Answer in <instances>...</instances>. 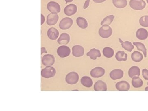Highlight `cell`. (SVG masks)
Returning a JSON list of instances; mask_svg holds the SVG:
<instances>
[{
	"instance_id": "23",
	"label": "cell",
	"mask_w": 148,
	"mask_h": 111,
	"mask_svg": "<svg viewBox=\"0 0 148 111\" xmlns=\"http://www.w3.org/2000/svg\"><path fill=\"white\" fill-rule=\"evenodd\" d=\"M120 42L121 43L122 47L124 48L125 50H127L129 52H131L133 49L134 48V46L132 44V43L129 41L123 42L120 38H119Z\"/></svg>"
},
{
	"instance_id": "40",
	"label": "cell",
	"mask_w": 148,
	"mask_h": 111,
	"mask_svg": "<svg viewBox=\"0 0 148 111\" xmlns=\"http://www.w3.org/2000/svg\"><path fill=\"white\" fill-rule=\"evenodd\" d=\"M147 84H148V82L147 83Z\"/></svg>"
},
{
	"instance_id": "3",
	"label": "cell",
	"mask_w": 148,
	"mask_h": 111,
	"mask_svg": "<svg viewBox=\"0 0 148 111\" xmlns=\"http://www.w3.org/2000/svg\"><path fill=\"white\" fill-rule=\"evenodd\" d=\"M56 74V71L54 68L52 67H47L42 69L41 73V75L43 77L45 78H49L53 77Z\"/></svg>"
},
{
	"instance_id": "39",
	"label": "cell",
	"mask_w": 148,
	"mask_h": 111,
	"mask_svg": "<svg viewBox=\"0 0 148 111\" xmlns=\"http://www.w3.org/2000/svg\"><path fill=\"white\" fill-rule=\"evenodd\" d=\"M146 1H147V2L148 3V0H146Z\"/></svg>"
},
{
	"instance_id": "22",
	"label": "cell",
	"mask_w": 148,
	"mask_h": 111,
	"mask_svg": "<svg viewBox=\"0 0 148 111\" xmlns=\"http://www.w3.org/2000/svg\"><path fill=\"white\" fill-rule=\"evenodd\" d=\"M81 82L83 85L86 87H91L93 85V81L89 77H83L81 80Z\"/></svg>"
},
{
	"instance_id": "1",
	"label": "cell",
	"mask_w": 148,
	"mask_h": 111,
	"mask_svg": "<svg viewBox=\"0 0 148 111\" xmlns=\"http://www.w3.org/2000/svg\"><path fill=\"white\" fill-rule=\"evenodd\" d=\"M113 31L109 25H103L99 30V34L100 36L104 38H107L111 36L112 34Z\"/></svg>"
},
{
	"instance_id": "24",
	"label": "cell",
	"mask_w": 148,
	"mask_h": 111,
	"mask_svg": "<svg viewBox=\"0 0 148 111\" xmlns=\"http://www.w3.org/2000/svg\"><path fill=\"white\" fill-rule=\"evenodd\" d=\"M77 23L78 26L82 29H86L88 26L87 20L83 17H78L77 18Z\"/></svg>"
},
{
	"instance_id": "26",
	"label": "cell",
	"mask_w": 148,
	"mask_h": 111,
	"mask_svg": "<svg viewBox=\"0 0 148 111\" xmlns=\"http://www.w3.org/2000/svg\"><path fill=\"white\" fill-rule=\"evenodd\" d=\"M132 84L133 87L138 88L143 86V81L139 77L135 76L132 78Z\"/></svg>"
},
{
	"instance_id": "9",
	"label": "cell",
	"mask_w": 148,
	"mask_h": 111,
	"mask_svg": "<svg viewBox=\"0 0 148 111\" xmlns=\"http://www.w3.org/2000/svg\"><path fill=\"white\" fill-rule=\"evenodd\" d=\"M105 74V70L102 67H95L90 72V75L92 77L100 78L103 77Z\"/></svg>"
},
{
	"instance_id": "18",
	"label": "cell",
	"mask_w": 148,
	"mask_h": 111,
	"mask_svg": "<svg viewBox=\"0 0 148 111\" xmlns=\"http://www.w3.org/2000/svg\"><path fill=\"white\" fill-rule=\"evenodd\" d=\"M70 36L66 33H63L59 37L58 42L59 45H67L70 42Z\"/></svg>"
},
{
	"instance_id": "25",
	"label": "cell",
	"mask_w": 148,
	"mask_h": 111,
	"mask_svg": "<svg viewBox=\"0 0 148 111\" xmlns=\"http://www.w3.org/2000/svg\"><path fill=\"white\" fill-rule=\"evenodd\" d=\"M115 57L118 61H126L127 60V54L125 53L124 51H119L117 52Z\"/></svg>"
},
{
	"instance_id": "2",
	"label": "cell",
	"mask_w": 148,
	"mask_h": 111,
	"mask_svg": "<svg viewBox=\"0 0 148 111\" xmlns=\"http://www.w3.org/2000/svg\"><path fill=\"white\" fill-rule=\"evenodd\" d=\"M130 5L135 10H140L145 8L146 3L143 0H130Z\"/></svg>"
},
{
	"instance_id": "8",
	"label": "cell",
	"mask_w": 148,
	"mask_h": 111,
	"mask_svg": "<svg viewBox=\"0 0 148 111\" xmlns=\"http://www.w3.org/2000/svg\"><path fill=\"white\" fill-rule=\"evenodd\" d=\"M47 9L51 13H58L61 11V7L58 3L54 1H51L48 3Z\"/></svg>"
},
{
	"instance_id": "38",
	"label": "cell",
	"mask_w": 148,
	"mask_h": 111,
	"mask_svg": "<svg viewBox=\"0 0 148 111\" xmlns=\"http://www.w3.org/2000/svg\"><path fill=\"white\" fill-rule=\"evenodd\" d=\"M145 90H146V91H147V90H148V87H146Z\"/></svg>"
},
{
	"instance_id": "13",
	"label": "cell",
	"mask_w": 148,
	"mask_h": 111,
	"mask_svg": "<svg viewBox=\"0 0 148 111\" xmlns=\"http://www.w3.org/2000/svg\"><path fill=\"white\" fill-rule=\"evenodd\" d=\"M116 87L119 91H128L130 89V84L125 81H121L117 83Z\"/></svg>"
},
{
	"instance_id": "10",
	"label": "cell",
	"mask_w": 148,
	"mask_h": 111,
	"mask_svg": "<svg viewBox=\"0 0 148 111\" xmlns=\"http://www.w3.org/2000/svg\"><path fill=\"white\" fill-rule=\"evenodd\" d=\"M58 16L57 14L51 13L48 15L47 17V23L49 26L55 25L58 22Z\"/></svg>"
},
{
	"instance_id": "17",
	"label": "cell",
	"mask_w": 148,
	"mask_h": 111,
	"mask_svg": "<svg viewBox=\"0 0 148 111\" xmlns=\"http://www.w3.org/2000/svg\"><path fill=\"white\" fill-rule=\"evenodd\" d=\"M136 36L138 39L142 40H146L148 37V32L145 29H139L136 32Z\"/></svg>"
},
{
	"instance_id": "15",
	"label": "cell",
	"mask_w": 148,
	"mask_h": 111,
	"mask_svg": "<svg viewBox=\"0 0 148 111\" xmlns=\"http://www.w3.org/2000/svg\"><path fill=\"white\" fill-rule=\"evenodd\" d=\"M94 88L95 91H106L108 90L106 83L101 80H99L95 82Z\"/></svg>"
},
{
	"instance_id": "21",
	"label": "cell",
	"mask_w": 148,
	"mask_h": 111,
	"mask_svg": "<svg viewBox=\"0 0 148 111\" xmlns=\"http://www.w3.org/2000/svg\"><path fill=\"white\" fill-rule=\"evenodd\" d=\"M113 4L117 8H123L127 5V0H112Z\"/></svg>"
},
{
	"instance_id": "16",
	"label": "cell",
	"mask_w": 148,
	"mask_h": 111,
	"mask_svg": "<svg viewBox=\"0 0 148 111\" xmlns=\"http://www.w3.org/2000/svg\"><path fill=\"white\" fill-rule=\"evenodd\" d=\"M47 36L50 40H55L59 36L58 30L54 28H51L47 32Z\"/></svg>"
},
{
	"instance_id": "20",
	"label": "cell",
	"mask_w": 148,
	"mask_h": 111,
	"mask_svg": "<svg viewBox=\"0 0 148 111\" xmlns=\"http://www.w3.org/2000/svg\"><path fill=\"white\" fill-rule=\"evenodd\" d=\"M140 68L138 66H132L128 71V75L130 78H133L134 77H139L140 75Z\"/></svg>"
},
{
	"instance_id": "35",
	"label": "cell",
	"mask_w": 148,
	"mask_h": 111,
	"mask_svg": "<svg viewBox=\"0 0 148 111\" xmlns=\"http://www.w3.org/2000/svg\"><path fill=\"white\" fill-rule=\"evenodd\" d=\"M106 0H93V1L95 3H102L106 1Z\"/></svg>"
},
{
	"instance_id": "29",
	"label": "cell",
	"mask_w": 148,
	"mask_h": 111,
	"mask_svg": "<svg viewBox=\"0 0 148 111\" xmlns=\"http://www.w3.org/2000/svg\"><path fill=\"white\" fill-rule=\"evenodd\" d=\"M133 44L137 47L138 50L143 51L145 57H147V49L144 44L140 42H134Z\"/></svg>"
},
{
	"instance_id": "30",
	"label": "cell",
	"mask_w": 148,
	"mask_h": 111,
	"mask_svg": "<svg viewBox=\"0 0 148 111\" xmlns=\"http://www.w3.org/2000/svg\"><path fill=\"white\" fill-rule=\"evenodd\" d=\"M114 17L115 16L113 15H110L106 16L101 22V25L102 26L105 25H110L114 21Z\"/></svg>"
},
{
	"instance_id": "5",
	"label": "cell",
	"mask_w": 148,
	"mask_h": 111,
	"mask_svg": "<svg viewBox=\"0 0 148 111\" xmlns=\"http://www.w3.org/2000/svg\"><path fill=\"white\" fill-rule=\"evenodd\" d=\"M73 24V20L69 17L63 18L60 21L59 24V28L63 30L69 29L72 27Z\"/></svg>"
},
{
	"instance_id": "27",
	"label": "cell",
	"mask_w": 148,
	"mask_h": 111,
	"mask_svg": "<svg viewBox=\"0 0 148 111\" xmlns=\"http://www.w3.org/2000/svg\"><path fill=\"white\" fill-rule=\"evenodd\" d=\"M131 58L132 61L135 62H140L143 59V55L140 52L135 51L131 54Z\"/></svg>"
},
{
	"instance_id": "33",
	"label": "cell",
	"mask_w": 148,
	"mask_h": 111,
	"mask_svg": "<svg viewBox=\"0 0 148 111\" xmlns=\"http://www.w3.org/2000/svg\"><path fill=\"white\" fill-rule=\"evenodd\" d=\"M90 0H86L84 5L83 8L84 9L87 8L89 6V4H90Z\"/></svg>"
},
{
	"instance_id": "14",
	"label": "cell",
	"mask_w": 148,
	"mask_h": 111,
	"mask_svg": "<svg viewBox=\"0 0 148 111\" xmlns=\"http://www.w3.org/2000/svg\"><path fill=\"white\" fill-rule=\"evenodd\" d=\"M124 72L121 69H114L110 73V77L112 79H120L123 76Z\"/></svg>"
},
{
	"instance_id": "32",
	"label": "cell",
	"mask_w": 148,
	"mask_h": 111,
	"mask_svg": "<svg viewBox=\"0 0 148 111\" xmlns=\"http://www.w3.org/2000/svg\"><path fill=\"white\" fill-rule=\"evenodd\" d=\"M142 73L143 78L145 79L148 80V70L147 69H143Z\"/></svg>"
},
{
	"instance_id": "31",
	"label": "cell",
	"mask_w": 148,
	"mask_h": 111,
	"mask_svg": "<svg viewBox=\"0 0 148 111\" xmlns=\"http://www.w3.org/2000/svg\"><path fill=\"white\" fill-rule=\"evenodd\" d=\"M141 26L143 27H148V15H145L141 17L139 20Z\"/></svg>"
},
{
	"instance_id": "12",
	"label": "cell",
	"mask_w": 148,
	"mask_h": 111,
	"mask_svg": "<svg viewBox=\"0 0 148 111\" xmlns=\"http://www.w3.org/2000/svg\"><path fill=\"white\" fill-rule=\"evenodd\" d=\"M73 55L75 57H81L84 55V49L82 46L76 45L72 48Z\"/></svg>"
},
{
	"instance_id": "7",
	"label": "cell",
	"mask_w": 148,
	"mask_h": 111,
	"mask_svg": "<svg viewBox=\"0 0 148 111\" xmlns=\"http://www.w3.org/2000/svg\"><path fill=\"white\" fill-rule=\"evenodd\" d=\"M57 54L61 58H65L70 55L71 51L70 48L66 46H61L57 49Z\"/></svg>"
},
{
	"instance_id": "37",
	"label": "cell",
	"mask_w": 148,
	"mask_h": 111,
	"mask_svg": "<svg viewBox=\"0 0 148 111\" xmlns=\"http://www.w3.org/2000/svg\"><path fill=\"white\" fill-rule=\"evenodd\" d=\"M65 1H66V4H67V3H71L73 1V0H65Z\"/></svg>"
},
{
	"instance_id": "36",
	"label": "cell",
	"mask_w": 148,
	"mask_h": 111,
	"mask_svg": "<svg viewBox=\"0 0 148 111\" xmlns=\"http://www.w3.org/2000/svg\"><path fill=\"white\" fill-rule=\"evenodd\" d=\"M45 52L46 53H47V51L46 50L45 48L42 47L41 48V54H42V53Z\"/></svg>"
},
{
	"instance_id": "19",
	"label": "cell",
	"mask_w": 148,
	"mask_h": 111,
	"mask_svg": "<svg viewBox=\"0 0 148 111\" xmlns=\"http://www.w3.org/2000/svg\"><path fill=\"white\" fill-rule=\"evenodd\" d=\"M86 55L89 56L91 59L94 60H96L97 57H100L101 56L100 51L95 48L90 49V51L88 52Z\"/></svg>"
},
{
	"instance_id": "11",
	"label": "cell",
	"mask_w": 148,
	"mask_h": 111,
	"mask_svg": "<svg viewBox=\"0 0 148 111\" xmlns=\"http://www.w3.org/2000/svg\"><path fill=\"white\" fill-rule=\"evenodd\" d=\"M77 11V7L75 5L71 4L67 5L64 8V13L67 16H72L76 13Z\"/></svg>"
},
{
	"instance_id": "4",
	"label": "cell",
	"mask_w": 148,
	"mask_h": 111,
	"mask_svg": "<svg viewBox=\"0 0 148 111\" xmlns=\"http://www.w3.org/2000/svg\"><path fill=\"white\" fill-rule=\"evenodd\" d=\"M79 76L75 72H71L66 75V81L69 84H75L78 82Z\"/></svg>"
},
{
	"instance_id": "34",
	"label": "cell",
	"mask_w": 148,
	"mask_h": 111,
	"mask_svg": "<svg viewBox=\"0 0 148 111\" xmlns=\"http://www.w3.org/2000/svg\"><path fill=\"white\" fill-rule=\"evenodd\" d=\"M41 25H42L44 23L45 21V16H44L42 14H41Z\"/></svg>"
},
{
	"instance_id": "6",
	"label": "cell",
	"mask_w": 148,
	"mask_h": 111,
	"mask_svg": "<svg viewBox=\"0 0 148 111\" xmlns=\"http://www.w3.org/2000/svg\"><path fill=\"white\" fill-rule=\"evenodd\" d=\"M42 62L43 65L46 67L52 66L55 63V57L51 54H46L43 56Z\"/></svg>"
},
{
	"instance_id": "28",
	"label": "cell",
	"mask_w": 148,
	"mask_h": 111,
	"mask_svg": "<svg viewBox=\"0 0 148 111\" xmlns=\"http://www.w3.org/2000/svg\"><path fill=\"white\" fill-rule=\"evenodd\" d=\"M103 54L105 57L107 58H111L114 55V51L110 47H106L103 49Z\"/></svg>"
}]
</instances>
